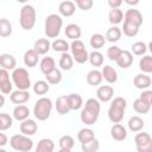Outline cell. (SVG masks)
Returning <instances> with one entry per match:
<instances>
[{
    "mask_svg": "<svg viewBox=\"0 0 152 152\" xmlns=\"http://www.w3.org/2000/svg\"><path fill=\"white\" fill-rule=\"evenodd\" d=\"M126 107H127V101L124 97H121V96L115 97L112 101V103L109 106V109H108L109 120L113 124H119L124 119V114H125Z\"/></svg>",
    "mask_w": 152,
    "mask_h": 152,
    "instance_id": "obj_1",
    "label": "cell"
},
{
    "mask_svg": "<svg viewBox=\"0 0 152 152\" xmlns=\"http://www.w3.org/2000/svg\"><path fill=\"white\" fill-rule=\"evenodd\" d=\"M63 19L58 14H49L45 19V34L48 38H56L61 33Z\"/></svg>",
    "mask_w": 152,
    "mask_h": 152,
    "instance_id": "obj_2",
    "label": "cell"
},
{
    "mask_svg": "<svg viewBox=\"0 0 152 152\" xmlns=\"http://www.w3.org/2000/svg\"><path fill=\"white\" fill-rule=\"evenodd\" d=\"M51 109H52V101H51V99H49V97H40L34 103L33 114H34L36 119H38L39 121H44V120H46L50 116Z\"/></svg>",
    "mask_w": 152,
    "mask_h": 152,
    "instance_id": "obj_3",
    "label": "cell"
},
{
    "mask_svg": "<svg viewBox=\"0 0 152 152\" xmlns=\"http://www.w3.org/2000/svg\"><path fill=\"white\" fill-rule=\"evenodd\" d=\"M19 23H20V26L26 31H30L33 28L36 24V10L32 5L27 4L21 7Z\"/></svg>",
    "mask_w": 152,
    "mask_h": 152,
    "instance_id": "obj_4",
    "label": "cell"
},
{
    "mask_svg": "<svg viewBox=\"0 0 152 152\" xmlns=\"http://www.w3.org/2000/svg\"><path fill=\"white\" fill-rule=\"evenodd\" d=\"M10 145L18 152H30L33 147V140L24 134H14L10 139Z\"/></svg>",
    "mask_w": 152,
    "mask_h": 152,
    "instance_id": "obj_5",
    "label": "cell"
},
{
    "mask_svg": "<svg viewBox=\"0 0 152 152\" xmlns=\"http://www.w3.org/2000/svg\"><path fill=\"white\" fill-rule=\"evenodd\" d=\"M12 80L14 86L19 90H28L31 87V80L28 76V72L24 68H17L12 72Z\"/></svg>",
    "mask_w": 152,
    "mask_h": 152,
    "instance_id": "obj_6",
    "label": "cell"
},
{
    "mask_svg": "<svg viewBox=\"0 0 152 152\" xmlns=\"http://www.w3.org/2000/svg\"><path fill=\"white\" fill-rule=\"evenodd\" d=\"M70 50H71V56L72 58L80 63V64H83L86 63L87 61H89V53L88 51L86 50V46L83 44L82 40H72L71 44H70Z\"/></svg>",
    "mask_w": 152,
    "mask_h": 152,
    "instance_id": "obj_7",
    "label": "cell"
},
{
    "mask_svg": "<svg viewBox=\"0 0 152 152\" xmlns=\"http://www.w3.org/2000/svg\"><path fill=\"white\" fill-rule=\"evenodd\" d=\"M12 83L10 81V74L6 69H0V90L4 95L12 93Z\"/></svg>",
    "mask_w": 152,
    "mask_h": 152,
    "instance_id": "obj_8",
    "label": "cell"
},
{
    "mask_svg": "<svg viewBox=\"0 0 152 152\" xmlns=\"http://www.w3.org/2000/svg\"><path fill=\"white\" fill-rule=\"evenodd\" d=\"M113 96H114V89L110 86H101L96 90V97L99 101L108 102L113 99Z\"/></svg>",
    "mask_w": 152,
    "mask_h": 152,
    "instance_id": "obj_9",
    "label": "cell"
},
{
    "mask_svg": "<svg viewBox=\"0 0 152 152\" xmlns=\"http://www.w3.org/2000/svg\"><path fill=\"white\" fill-rule=\"evenodd\" d=\"M19 128H20L21 134L30 137V135L36 134V132H37V129H38V126H37V122H36L34 120H32V119H26V120L21 121Z\"/></svg>",
    "mask_w": 152,
    "mask_h": 152,
    "instance_id": "obj_10",
    "label": "cell"
},
{
    "mask_svg": "<svg viewBox=\"0 0 152 152\" xmlns=\"http://www.w3.org/2000/svg\"><path fill=\"white\" fill-rule=\"evenodd\" d=\"M125 21H128L140 27V25L142 24V14L135 8H129L125 13Z\"/></svg>",
    "mask_w": 152,
    "mask_h": 152,
    "instance_id": "obj_11",
    "label": "cell"
},
{
    "mask_svg": "<svg viewBox=\"0 0 152 152\" xmlns=\"http://www.w3.org/2000/svg\"><path fill=\"white\" fill-rule=\"evenodd\" d=\"M31 95L27 90H15V91H12L11 95H10V99H11V102L15 103V104H23L25 102H27L30 100Z\"/></svg>",
    "mask_w": 152,
    "mask_h": 152,
    "instance_id": "obj_12",
    "label": "cell"
},
{
    "mask_svg": "<svg viewBox=\"0 0 152 152\" xmlns=\"http://www.w3.org/2000/svg\"><path fill=\"white\" fill-rule=\"evenodd\" d=\"M152 83V80L150 76H147L146 74H138L135 75V77L133 78V84L135 86V88L138 89H142L146 90Z\"/></svg>",
    "mask_w": 152,
    "mask_h": 152,
    "instance_id": "obj_13",
    "label": "cell"
},
{
    "mask_svg": "<svg viewBox=\"0 0 152 152\" xmlns=\"http://www.w3.org/2000/svg\"><path fill=\"white\" fill-rule=\"evenodd\" d=\"M110 135L116 141H122L127 138V131L121 124H114L110 127Z\"/></svg>",
    "mask_w": 152,
    "mask_h": 152,
    "instance_id": "obj_14",
    "label": "cell"
},
{
    "mask_svg": "<svg viewBox=\"0 0 152 152\" xmlns=\"http://www.w3.org/2000/svg\"><path fill=\"white\" fill-rule=\"evenodd\" d=\"M39 61V53L34 49H30L24 53V63L28 68H33L37 65Z\"/></svg>",
    "mask_w": 152,
    "mask_h": 152,
    "instance_id": "obj_15",
    "label": "cell"
},
{
    "mask_svg": "<svg viewBox=\"0 0 152 152\" xmlns=\"http://www.w3.org/2000/svg\"><path fill=\"white\" fill-rule=\"evenodd\" d=\"M132 63H133V55H132V52L128 51V50H122L120 57L116 59L118 66H120L122 69H126V68L131 66Z\"/></svg>",
    "mask_w": 152,
    "mask_h": 152,
    "instance_id": "obj_16",
    "label": "cell"
},
{
    "mask_svg": "<svg viewBox=\"0 0 152 152\" xmlns=\"http://www.w3.org/2000/svg\"><path fill=\"white\" fill-rule=\"evenodd\" d=\"M58 11L64 17H71L76 11V4L70 1V0L62 1L59 4V6H58Z\"/></svg>",
    "mask_w": 152,
    "mask_h": 152,
    "instance_id": "obj_17",
    "label": "cell"
},
{
    "mask_svg": "<svg viewBox=\"0 0 152 152\" xmlns=\"http://www.w3.org/2000/svg\"><path fill=\"white\" fill-rule=\"evenodd\" d=\"M0 64H1L2 69H6V70H14V69H17L15 68V65H17L15 58L12 55H10V53L0 55Z\"/></svg>",
    "mask_w": 152,
    "mask_h": 152,
    "instance_id": "obj_18",
    "label": "cell"
},
{
    "mask_svg": "<svg viewBox=\"0 0 152 152\" xmlns=\"http://www.w3.org/2000/svg\"><path fill=\"white\" fill-rule=\"evenodd\" d=\"M56 110L61 115H64V114L69 113L70 107H69V103H68V95H62V96L57 97V100H56Z\"/></svg>",
    "mask_w": 152,
    "mask_h": 152,
    "instance_id": "obj_19",
    "label": "cell"
},
{
    "mask_svg": "<svg viewBox=\"0 0 152 152\" xmlns=\"http://www.w3.org/2000/svg\"><path fill=\"white\" fill-rule=\"evenodd\" d=\"M102 77L108 83H115L118 81V72L112 65H104L102 68Z\"/></svg>",
    "mask_w": 152,
    "mask_h": 152,
    "instance_id": "obj_20",
    "label": "cell"
},
{
    "mask_svg": "<svg viewBox=\"0 0 152 152\" xmlns=\"http://www.w3.org/2000/svg\"><path fill=\"white\" fill-rule=\"evenodd\" d=\"M40 71L46 76L49 72H51L53 69H56V63L52 57H44L39 63Z\"/></svg>",
    "mask_w": 152,
    "mask_h": 152,
    "instance_id": "obj_21",
    "label": "cell"
},
{
    "mask_svg": "<svg viewBox=\"0 0 152 152\" xmlns=\"http://www.w3.org/2000/svg\"><path fill=\"white\" fill-rule=\"evenodd\" d=\"M82 31L81 27L77 24H69L65 27V36L68 38H70L71 40H78V38L81 37Z\"/></svg>",
    "mask_w": 152,
    "mask_h": 152,
    "instance_id": "obj_22",
    "label": "cell"
},
{
    "mask_svg": "<svg viewBox=\"0 0 152 152\" xmlns=\"http://www.w3.org/2000/svg\"><path fill=\"white\" fill-rule=\"evenodd\" d=\"M51 48V43L46 38H39L34 42L33 49L39 53V55H45Z\"/></svg>",
    "mask_w": 152,
    "mask_h": 152,
    "instance_id": "obj_23",
    "label": "cell"
},
{
    "mask_svg": "<svg viewBox=\"0 0 152 152\" xmlns=\"http://www.w3.org/2000/svg\"><path fill=\"white\" fill-rule=\"evenodd\" d=\"M28 115H30V109H28V107H26L24 104H18L13 109V116L18 121H24V120L28 119Z\"/></svg>",
    "mask_w": 152,
    "mask_h": 152,
    "instance_id": "obj_24",
    "label": "cell"
},
{
    "mask_svg": "<svg viewBox=\"0 0 152 152\" xmlns=\"http://www.w3.org/2000/svg\"><path fill=\"white\" fill-rule=\"evenodd\" d=\"M68 103H69L70 110H77V109H80L82 107L83 99H82L81 95H78L76 93H72V94L68 95Z\"/></svg>",
    "mask_w": 152,
    "mask_h": 152,
    "instance_id": "obj_25",
    "label": "cell"
},
{
    "mask_svg": "<svg viewBox=\"0 0 152 152\" xmlns=\"http://www.w3.org/2000/svg\"><path fill=\"white\" fill-rule=\"evenodd\" d=\"M77 139L81 144H86V142H89L91 140L95 139V134H94V131L90 129V128H81L77 133Z\"/></svg>",
    "mask_w": 152,
    "mask_h": 152,
    "instance_id": "obj_26",
    "label": "cell"
},
{
    "mask_svg": "<svg viewBox=\"0 0 152 152\" xmlns=\"http://www.w3.org/2000/svg\"><path fill=\"white\" fill-rule=\"evenodd\" d=\"M55 148V142L51 139H42L38 141L37 147H36V152H53Z\"/></svg>",
    "mask_w": 152,
    "mask_h": 152,
    "instance_id": "obj_27",
    "label": "cell"
},
{
    "mask_svg": "<svg viewBox=\"0 0 152 152\" xmlns=\"http://www.w3.org/2000/svg\"><path fill=\"white\" fill-rule=\"evenodd\" d=\"M121 34H122L121 28H119L118 26H112V27H109V28L107 30L104 38H106V40H108V42H110V43H115V42L120 40Z\"/></svg>",
    "mask_w": 152,
    "mask_h": 152,
    "instance_id": "obj_28",
    "label": "cell"
},
{
    "mask_svg": "<svg viewBox=\"0 0 152 152\" xmlns=\"http://www.w3.org/2000/svg\"><path fill=\"white\" fill-rule=\"evenodd\" d=\"M103 77H102V72L97 69H94V70H90L88 74H87V82L88 84L90 86H99L101 82H102Z\"/></svg>",
    "mask_w": 152,
    "mask_h": 152,
    "instance_id": "obj_29",
    "label": "cell"
},
{
    "mask_svg": "<svg viewBox=\"0 0 152 152\" xmlns=\"http://www.w3.org/2000/svg\"><path fill=\"white\" fill-rule=\"evenodd\" d=\"M80 118H81V121L83 124H86V125H94L97 121L99 115L93 113V112H90V110H88V109H86V108H83L82 112H81V116Z\"/></svg>",
    "mask_w": 152,
    "mask_h": 152,
    "instance_id": "obj_30",
    "label": "cell"
},
{
    "mask_svg": "<svg viewBox=\"0 0 152 152\" xmlns=\"http://www.w3.org/2000/svg\"><path fill=\"white\" fill-rule=\"evenodd\" d=\"M127 125H128V128H129L132 132H140V131L144 128L145 122H144V120H142L140 116H137V115H135V116L129 118Z\"/></svg>",
    "mask_w": 152,
    "mask_h": 152,
    "instance_id": "obj_31",
    "label": "cell"
},
{
    "mask_svg": "<svg viewBox=\"0 0 152 152\" xmlns=\"http://www.w3.org/2000/svg\"><path fill=\"white\" fill-rule=\"evenodd\" d=\"M125 18L124 15V12L120 10V8H112L108 13V19H109V23L113 24V25H118L122 21V19Z\"/></svg>",
    "mask_w": 152,
    "mask_h": 152,
    "instance_id": "obj_32",
    "label": "cell"
},
{
    "mask_svg": "<svg viewBox=\"0 0 152 152\" xmlns=\"http://www.w3.org/2000/svg\"><path fill=\"white\" fill-rule=\"evenodd\" d=\"M74 65V58L71 55H69L68 52H64L61 55V58H59V66L62 70H70Z\"/></svg>",
    "mask_w": 152,
    "mask_h": 152,
    "instance_id": "obj_33",
    "label": "cell"
},
{
    "mask_svg": "<svg viewBox=\"0 0 152 152\" xmlns=\"http://www.w3.org/2000/svg\"><path fill=\"white\" fill-rule=\"evenodd\" d=\"M89 43H90V46H91V48H94L95 50H99V49L103 48V45H104V43H106V38H104V36L101 34V33H94V34L90 37Z\"/></svg>",
    "mask_w": 152,
    "mask_h": 152,
    "instance_id": "obj_34",
    "label": "cell"
},
{
    "mask_svg": "<svg viewBox=\"0 0 152 152\" xmlns=\"http://www.w3.org/2000/svg\"><path fill=\"white\" fill-rule=\"evenodd\" d=\"M84 108L99 115V114H100V110H101V104H100V102H99V100H97V99L90 97V99H88V100L86 101Z\"/></svg>",
    "mask_w": 152,
    "mask_h": 152,
    "instance_id": "obj_35",
    "label": "cell"
},
{
    "mask_svg": "<svg viewBox=\"0 0 152 152\" xmlns=\"http://www.w3.org/2000/svg\"><path fill=\"white\" fill-rule=\"evenodd\" d=\"M122 32L125 36L127 37H134L138 34L139 32V26L134 25V24H131L128 21H124V26H122Z\"/></svg>",
    "mask_w": 152,
    "mask_h": 152,
    "instance_id": "obj_36",
    "label": "cell"
},
{
    "mask_svg": "<svg viewBox=\"0 0 152 152\" xmlns=\"http://www.w3.org/2000/svg\"><path fill=\"white\" fill-rule=\"evenodd\" d=\"M49 89H50L49 83L46 81H43V80H39L33 84V91L37 95H44L49 91Z\"/></svg>",
    "mask_w": 152,
    "mask_h": 152,
    "instance_id": "obj_37",
    "label": "cell"
},
{
    "mask_svg": "<svg viewBox=\"0 0 152 152\" xmlns=\"http://www.w3.org/2000/svg\"><path fill=\"white\" fill-rule=\"evenodd\" d=\"M150 104H147L145 101H142L140 97H138L137 100H134V102H133V108H134V110L137 112V113H139V114H146L148 110H150Z\"/></svg>",
    "mask_w": 152,
    "mask_h": 152,
    "instance_id": "obj_38",
    "label": "cell"
},
{
    "mask_svg": "<svg viewBox=\"0 0 152 152\" xmlns=\"http://www.w3.org/2000/svg\"><path fill=\"white\" fill-rule=\"evenodd\" d=\"M51 48L56 51V52H68V50L70 49V45L66 43V40L64 39H56L52 44H51Z\"/></svg>",
    "mask_w": 152,
    "mask_h": 152,
    "instance_id": "obj_39",
    "label": "cell"
},
{
    "mask_svg": "<svg viewBox=\"0 0 152 152\" xmlns=\"http://www.w3.org/2000/svg\"><path fill=\"white\" fill-rule=\"evenodd\" d=\"M45 77H46V82L49 84H58L62 81V72L58 69H53Z\"/></svg>",
    "mask_w": 152,
    "mask_h": 152,
    "instance_id": "obj_40",
    "label": "cell"
},
{
    "mask_svg": "<svg viewBox=\"0 0 152 152\" xmlns=\"http://www.w3.org/2000/svg\"><path fill=\"white\" fill-rule=\"evenodd\" d=\"M12 33V24L6 19L1 18L0 20V36L1 37H8Z\"/></svg>",
    "mask_w": 152,
    "mask_h": 152,
    "instance_id": "obj_41",
    "label": "cell"
},
{
    "mask_svg": "<svg viewBox=\"0 0 152 152\" xmlns=\"http://www.w3.org/2000/svg\"><path fill=\"white\" fill-rule=\"evenodd\" d=\"M89 62L93 66H101L103 64V55L95 50L89 53Z\"/></svg>",
    "mask_w": 152,
    "mask_h": 152,
    "instance_id": "obj_42",
    "label": "cell"
},
{
    "mask_svg": "<svg viewBox=\"0 0 152 152\" xmlns=\"http://www.w3.org/2000/svg\"><path fill=\"white\" fill-rule=\"evenodd\" d=\"M58 144H59V147L61 148L71 150L75 146V140H74V138L71 135H63V137H61Z\"/></svg>",
    "mask_w": 152,
    "mask_h": 152,
    "instance_id": "obj_43",
    "label": "cell"
},
{
    "mask_svg": "<svg viewBox=\"0 0 152 152\" xmlns=\"http://www.w3.org/2000/svg\"><path fill=\"white\" fill-rule=\"evenodd\" d=\"M139 68L144 72H152V56H144L139 61Z\"/></svg>",
    "mask_w": 152,
    "mask_h": 152,
    "instance_id": "obj_44",
    "label": "cell"
},
{
    "mask_svg": "<svg viewBox=\"0 0 152 152\" xmlns=\"http://www.w3.org/2000/svg\"><path fill=\"white\" fill-rule=\"evenodd\" d=\"M13 120L7 113H1L0 114V131H6L10 127H12Z\"/></svg>",
    "mask_w": 152,
    "mask_h": 152,
    "instance_id": "obj_45",
    "label": "cell"
},
{
    "mask_svg": "<svg viewBox=\"0 0 152 152\" xmlns=\"http://www.w3.org/2000/svg\"><path fill=\"white\" fill-rule=\"evenodd\" d=\"M151 140H152L151 135H150L148 133H146V132H140V133H138V134L135 135V138H134L135 146H142V145L150 142Z\"/></svg>",
    "mask_w": 152,
    "mask_h": 152,
    "instance_id": "obj_46",
    "label": "cell"
},
{
    "mask_svg": "<svg viewBox=\"0 0 152 152\" xmlns=\"http://www.w3.org/2000/svg\"><path fill=\"white\" fill-rule=\"evenodd\" d=\"M131 50H132V53H134L137 56H142L147 51V45L142 42H135L132 44Z\"/></svg>",
    "mask_w": 152,
    "mask_h": 152,
    "instance_id": "obj_47",
    "label": "cell"
},
{
    "mask_svg": "<svg viewBox=\"0 0 152 152\" xmlns=\"http://www.w3.org/2000/svg\"><path fill=\"white\" fill-rule=\"evenodd\" d=\"M100 148V141L97 139H94L89 142L82 144V151L83 152H97Z\"/></svg>",
    "mask_w": 152,
    "mask_h": 152,
    "instance_id": "obj_48",
    "label": "cell"
},
{
    "mask_svg": "<svg viewBox=\"0 0 152 152\" xmlns=\"http://www.w3.org/2000/svg\"><path fill=\"white\" fill-rule=\"evenodd\" d=\"M121 52H122V50H121L119 46L113 45V46L108 48V50H107V57H108L110 61H115V62H116V59L120 57Z\"/></svg>",
    "mask_w": 152,
    "mask_h": 152,
    "instance_id": "obj_49",
    "label": "cell"
},
{
    "mask_svg": "<svg viewBox=\"0 0 152 152\" xmlns=\"http://www.w3.org/2000/svg\"><path fill=\"white\" fill-rule=\"evenodd\" d=\"M76 5L78 6L80 10L88 11V10H90L93 7L94 2H93V0H76Z\"/></svg>",
    "mask_w": 152,
    "mask_h": 152,
    "instance_id": "obj_50",
    "label": "cell"
},
{
    "mask_svg": "<svg viewBox=\"0 0 152 152\" xmlns=\"http://www.w3.org/2000/svg\"><path fill=\"white\" fill-rule=\"evenodd\" d=\"M142 101H145L147 104H150V106H152V90H144L141 94H140V96H139Z\"/></svg>",
    "mask_w": 152,
    "mask_h": 152,
    "instance_id": "obj_51",
    "label": "cell"
},
{
    "mask_svg": "<svg viewBox=\"0 0 152 152\" xmlns=\"http://www.w3.org/2000/svg\"><path fill=\"white\" fill-rule=\"evenodd\" d=\"M137 152H152V140L142 146H135Z\"/></svg>",
    "mask_w": 152,
    "mask_h": 152,
    "instance_id": "obj_52",
    "label": "cell"
},
{
    "mask_svg": "<svg viewBox=\"0 0 152 152\" xmlns=\"http://www.w3.org/2000/svg\"><path fill=\"white\" fill-rule=\"evenodd\" d=\"M108 5L110 6V8H119L122 5L121 0H108Z\"/></svg>",
    "mask_w": 152,
    "mask_h": 152,
    "instance_id": "obj_53",
    "label": "cell"
},
{
    "mask_svg": "<svg viewBox=\"0 0 152 152\" xmlns=\"http://www.w3.org/2000/svg\"><path fill=\"white\" fill-rule=\"evenodd\" d=\"M7 144V137L5 133H0V146L4 147Z\"/></svg>",
    "mask_w": 152,
    "mask_h": 152,
    "instance_id": "obj_54",
    "label": "cell"
},
{
    "mask_svg": "<svg viewBox=\"0 0 152 152\" xmlns=\"http://www.w3.org/2000/svg\"><path fill=\"white\" fill-rule=\"evenodd\" d=\"M125 2H126V4H128V5H133V6L139 4V1H138V0H134V1H131V0H125Z\"/></svg>",
    "mask_w": 152,
    "mask_h": 152,
    "instance_id": "obj_55",
    "label": "cell"
},
{
    "mask_svg": "<svg viewBox=\"0 0 152 152\" xmlns=\"http://www.w3.org/2000/svg\"><path fill=\"white\" fill-rule=\"evenodd\" d=\"M4 103H5V97H4V95H1V102H0V107H2V106H4Z\"/></svg>",
    "mask_w": 152,
    "mask_h": 152,
    "instance_id": "obj_56",
    "label": "cell"
},
{
    "mask_svg": "<svg viewBox=\"0 0 152 152\" xmlns=\"http://www.w3.org/2000/svg\"><path fill=\"white\" fill-rule=\"evenodd\" d=\"M147 48H148V50H150V51H151V53H152V42H150V43H148V46H147Z\"/></svg>",
    "mask_w": 152,
    "mask_h": 152,
    "instance_id": "obj_57",
    "label": "cell"
},
{
    "mask_svg": "<svg viewBox=\"0 0 152 152\" xmlns=\"http://www.w3.org/2000/svg\"><path fill=\"white\" fill-rule=\"evenodd\" d=\"M58 152H71V150H64V148H61Z\"/></svg>",
    "mask_w": 152,
    "mask_h": 152,
    "instance_id": "obj_58",
    "label": "cell"
},
{
    "mask_svg": "<svg viewBox=\"0 0 152 152\" xmlns=\"http://www.w3.org/2000/svg\"><path fill=\"white\" fill-rule=\"evenodd\" d=\"M0 152H6V150H4V148H0Z\"/></svg>",
    "mask_w": 152,
    "mask_h": 152,
    "instance_id": "obj_59",
    "label": "cell"
}]
</instances>
